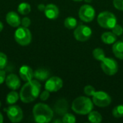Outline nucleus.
I'll list each match as a JSON object with an SVG mask.
<instances>
[{
    "label": "nucleus",
    "instance_id": "nucleus-1",
    "mask_svg": "<svg viewBox=\"0 0 123 123\" xmlns=\"http://www.w3.org/2000/svg\"><path fill=\"white\" fill-rule=\"evenodd\" d=\"M41 85L37 80L27 81L19 92V99L24 103H30L35 101L40 94Z\"/></svg>",
    "mask_w": 123,
    "mask_h": 123
},
{
    "label": "nucleus",
    "instance_id": "nucleus-2",
    "mask_svg": "<svg viewBox=\"0 0 123 123\" xmlns=\"http://www.w3.org/2000/svg\"><path fill=\"white\" fill-rule=\"evenodd\" d=\"M32 113L35 121L38 123H47L51 121L53 117V111L45 104L37 103L33 109Z\"/></svg>",
    "mask_w": 123,
    "mask_h": 123
},
{
    "label": "nucleus",
    "instance_id": "nucleus-3",
    "mask_svg": "<svg viewBox=\"0 0 123 123\" xmlns=\"http://www.w3.org/2000/svg\"><path fill=\"white\" fill-rule=\"evenodd\" d=\"M93 102L86 97H79L76 98L71 105L73 111L79 115H88L93 110Z\"/></svg>",
    "mask_w": 123,
    "mask_h": 123
},
{
    "label": "nucleus",
    "instance_id": "nucleus-4",
    "mask_svg": "<svg viewBox=\"0 0 123 123\" xmlns=\"http://www.w3.org/2000/svg\"><path fill=\"white\" fill-rule=\"evenodd\" d=\"M98 24L103 28L112 29L117 24V18L115 15L108 11L101 12L97 17Z\"/></svg>",
    "mask_w": 123,
    "mask_h": 123
},
{
    "label": "nucleus",
    "instance_id": "nucleus-5",
    "mask_svg": "<svg viewBox=\"0 0 123 123\" xmlns=\"http://www.w3.org/2000/svg\"><path fill=\"white\" fill-rule=\"evenodd\" d=\"M14 40L20 45H28L32 41V34L28 27H18L14 32Z\"/></svg>",
    "mask_w": 123,
    "mask_h": 123
},
{
    "label": "nucleus",
    "instance_id": "nucleus-6",
    "mask_svg": "<svg viewBox=\"0 0 123 123\" xmlns=\"http://www.w3.org/2000/svg\"><path fill=\"white\" fill-rule=\"evenodd\" d=\"M101 68L105 74L113 76L118 71V63L115 59L105 57L101 61Z\"/></svg>",
    "mask_w": 123,
    "mask_h": 123
},
{
    "label": "nucleus",
    "instance_id": "nucleus-7",
    "mask_svg": "<svg viewBox=\"0 0 123 123\" xmlns=\"http://www.w3.org/2000/svg\"><path fill=\"white\" fill-rule=\"evenodd\" d=\"M92 102L99 107H106L111 104L112 99L107 93L102 91H98L92 96Z\"/></svg>",
    "mask_w": 123,
    "mask_h": 123
},
{
    "label": "nucleus",
    "instance_id": "nucleus-8",
    "mask_svg": "<svg viewBox=\"0 0 123 123\" xmlns=\"http://www.w3.org/2000/svg\"><path fill=\"white\" fill-rule=\"evenodd\" d=\"M4 110L6 112L8 119L12 123H19L23 118V112L22 109L15 105H11Z\"/></svg>",
    "mask_w": 123,
    "mask_h": 123
},
{
    "label": "nucleus",
    "instance_id": "nucleus-9",
    "mask_svg": "<svg viewBox=\"0 0 123 123\" xmlns=\"http://www.w3.org/2000/svg\"><path fill=\"white\" fill-rule=\"evenodd\" d=\"M92 35V29L86 25H79L76 27L74 35L76 40L80 42H86L90 39Z\"/></svg>",
    "mask_w": 123,
    "mask_h": 123
},
{
    "label": "nucleus",
    "instance_id": "nucleus-10",
    "mask_svg": "<svg viewBox=\"0 0 123 123\" xmlns=\"http://www.w3.org/2000/svg\"><path fill=\"white\" fill-rule=\"evenodd\" d=\"M79 16L82 21L85 22H90L93 21L95 17V10L91 5L84 4L79 9Z\"/></svg>",
    "mask_w": 123,
    "mask_h": 123
},
{
    "label": "nucleus",
    "instance_id": "nucleus-11",
    "mask_svg": "<svg viewBox=\"0 0 123 123\" xmlns=\"http://www.w3.org/2000/svg\"><path fill=\"white\" fill-rule=\"evenodd\" d=\"M63 80L58 76H52L47 79L45 88L50 92H55L63 87Z\"/></svg>",
    "mask_w": 123,
    "mask_h": 123
},
{
    "label": "nucleus",
    "instance_id": "nucleus-12",
    "mask_svg": "<svg viewBox=\"0 0 123 123\" xmlns=\"http://www.w3.org/2000/svg\"><path fill=\"white\" fill-rule=\"evenodd\" d=\"M6 84L11 90H17L21 86L19 78L14 74H11L6 77Z\"/></svg>",
    "mask_w": 123,
    "mask_h": 123
},
{
    "label": "nucleus",
    "instance_id": "nucleus-13",
    "mask_svg": "<svg viewBox=\"0 0 123 123\" xmlns=\"http://www.w3.org/2000/svg\"><path fill=\"white\" fill-rule=\"evenodd\" d=\"M44 13L47 18L50 19H55L59 16V9L56 5L49 4L45 6Z\"/></svg>",
    "mask_w": 123,
    "mask_h": 123
},
{
    "label": "nucleus",
    "instance_id": "nucleus-14",
    "mask_svg": "<svg viewBox=\"0 0 123 123\" xmlns=\"http://www.w3.org/2000/svg\"><path fill=\"white\" fill-rule=\"evenodd\" d=\"M6 21L9 25L13 27H18L21 25V19L19 16L13 11L9 12L6 14Z\"/></svg>",
    "mask_w": 123,
    "mask_h": 123
},
{
    "label": "nucleus",
    "instance_id": "nucleus-15",
    "mask_svg": "<svg viewBox=\"0 0 123 123\" xmlns=\"http://www.w3.org/2000/svg\"><path fill=\"white\" fill-rule=\"evenodd\" d=\"M19 76L24 81H30L34 77V71L28 66H22L19 71Z\"/></svg>",
    "mask_w": 123,
    "mask_h": 123
},
{
    "label": "nucleus",
    "instance_id": "nucleus-16",
    "mask_svg": "<svg viewBox=\"0 0 123 123\" xmlns=\"http://www.w3.org/2000/svg\"><path fill=\"white\" fill-rule=\"evenodd\" d=\"M55 112L59 115H64L68 110V103L65 99H61L56 102L54 106Z\"/></svg>",
    "mask_w": 123,
    "mask_h": 123
},
{
    "label": "nucleus",
    "instance_id": "nucleus-17",
    "mask_svg": "<svg viewBox=\"0 0 123 123\" xmlns=\"http://www.w3.org/2000/svg\"><path fill=\"white\" fill-rule=\"evenodd\" d=\"M112 52L116 58L123 60V41H116L113 44Z\"/></svg>",
    "mask_w": 123,
    "mask_h": 123
},
{
    "label": "nucleus",
    "instance_id": "nucleus-18",
    "mask_svg": "<svg viewBox=\"0 0 123 123\" xmlns=\"http://www.w3.org/2000/svg\"><path fill=\"white\" fill-rule=\"evenodd\" d=\"M102 40L107 45L114 44L117 41V36L112 32H105L102 35Z\"/></svg>",
    "mask_w": 123,
    "mask_h": 123
},
{
    "label": "nucleus",
    "instance_id": "nucleus-19",
    "mask_svg": "<svg viewBox=\"0 0 123 123\" xmlns=\"http://www.w3.org/2000/svg\"><path fill=\"white\" fill-rule=\"evenodd\" d=\"M50 73L45 68H38L34 72V77L39 81L47 80L49 77Z\"/></svg>",
    "mask_w": 123,
    "mask_h": 123
},
{
    "label": "nucleus",
    "instance_id": "nucleus-20",
    "mask_svg": "<svg viewBox=\"0 0 123 123\" xmlns=\"http://www.w3.org/2000/svg\"><path fill=\"white\" fill-rule=\"evenodd\" d=\"M19 99V94L16 92V90H12L6 95V103L9 105H14Z\"/></svg>",
    "mask_w": 123,
    "mask_h": 123
},
{
    "label": "nucleus",
    "instance_id": "nucleus-21",
    "mask_svg": "<svg viewBox=\"0 0 123 123\" xmlns=\"http://www.w3.org/2000/svg\"><path fill=\"white\" fill-rule=\"evenodd\" d=\"M88 120L92 123H99L102 120V117L97 111H91L88 114Z\"/></svg>",
    "mask_w": 123,
    "mask_h": 123
},
{
    "label": "nucleus",
    "instance_id": "nucleus-22",
    "mask_svg": "<svg viewBox=\"0 0 123 123\" xmlns=\"http://www.w3.org/2000/svg\"><path fill=\"white\" fill-rule=\"evenodd\" d=\"M17 11L19 14H22V15H27L28 14L30 11H31V6L28 3H21L19 4L18 7H17Z\"/></svg>",
    "mask_w": 123,
    "mask_h": 123
},
{
    "label": "nucleus",
    "instance_id": "nucleus-23",
    "mask_svg": "<svg viewBox=\"0 0 123 123\" xmlns=\"http://www.w3.org/2000/svg\"><path fill=\"white\" fill-rule=\"evenodd\" d=\"M64 26L69 30L74 29L77 26V21L74 17H68L64 20Z\"/></svg>",
    "mask_w": 123,
    "mask_h": 123
},
{
    "label": "nucleus",
    "instance_id": "nucleus-24",
    "mask_svg": "<svg viewBox=\"0 0 123 123\" xmlns=\"http://www.w3.org/2000/svg\"><path fill=\"white\" fill-rule=\"evenodd\" d=\"M92 54H93V57L97 60V61H102L105 58V52L104 50L100 48H95L93 52H92Z\"/></svg>",
    "mask_w": 123,
    "mask_h": 123
},
{
    "label": "nucleus",
    "instance_id": "nucleus-25",
    "mask_svg": "<svg viewBox=\"0 0 123 123\" xmlns=\"http://www.w3.org/2000/svg\"><path fill=\"white\" fill-rule=\"evenodd\" d=\"M112 115L115 118H121L123 117V105H120L115 107L112 110Z\"/></svg>",
    "mask_w": 123,
    "mask_h": 123
},
{
    "label": "nucleus",
    "instance_id": "nucleus-26",
    "mask_svg": "<svg viewBox=\"0 0 123 123\" xmlns=\"http://www.w3.org/2000/svg\"><path fill=\"white\" fill-rule=\"evenodd\" d=\"M76 121V117L74 115L71 113H66L63 116L62 122L63 123H75Z\"/></svg>",
    "mask_w": 123,
    "mask_h": 123
},
{
    "label": "nucleus",
    "instance_id": "nucleus-27",
    "mask_svg": "<svg viewBox=\"0 0 123 123\" xmlns=\"http://www.w3.org/2000/svg\"><path fill=\"white\" fill-rule=\"evenodd\" d=\"M84 94L86 95V96H89V97H92L94 95V94L96 92L95 91V88L91 85H87L84 87Z\"/></svg>",
    "mask_w": 123,
    "mask_h": 123
},
{
    "label": "nucleus",
    "instance_id": "nucleus-28",
    "mask_svg": "<svg viewBox=\"0 0 123 123\" xmlns=\"http://www.w3.org/2000/svg\"><path fill=\"white\" fill-rule=\"evenodd\" d=\"M7 64V57L4 53L0 52V69H3Z\"/></svg>",
    "mask_w": 123,
    "mask_h": 123
},
{
    "label": "nucleus",
    "instance_id": "nucleus-29",
    "mask_svg": "<svg viewBox=\"0 0 123 123\" xmlns=\"http://www.w3.org/2000/svg\"><path fill=\"white\" fill-rule=\"evenodd\" d=\"M112 32L116 35V36H121L123 34V27L120 25L116 24L115 26L112 29Z\"/></svg>",
    "mask_w": 123,
    "mask_h": 123
},
{
    "label": "nucleus",
    "instance_id": "nucleus-30",
    "mask_svg": "<svg viewBox=\"0 0 123 123\" xmlns=\"http://www.w3.org/2000/svg\"><path fill=\"white\" fill-rule=\"evenodd\" d=\"M114 6L120 11H123V0H113Z\"/></svg>",
    "mask_w": 123,
    "mask_h": 123
},
{
    "label": "nucleus",
    "instance_id": "nucleus-31",
    "mask_svg": "<svg viewBox=\"0 0 123 123\" xmlns=\"http://www.w3.org/2000/svg\"><path fill=\"white\" fill-rule=\"evenodd\" d=\"M30 24H31V21L29 17H25L22 18V19H21V25H22V27H30Z\"/></svg>",
    "mask_w": 123,
    "mask_h": 123
},
{
    "label": "nucleus",
    "instance_id": "nucleus-32",
    "mask_svg": "<svg viewBox=\"0 0 123 123\" xmlns=\"http://www.w3.org/2000/svg\"><path fill=\"white\" fill-rule=\"evenodd\" d=\"M49 97H50V92H48L46 89L43 91L40 95V98L42 101H46L49 98Z\"/></svg>",
    "mask_w": 123,
    "mask_h": 123
},
{
    "label": "nucleus",
    "instance_id": "nucleus-33",
    "mask_svg": "<svg viewBox=\"0 0 123 123\" xmlns=\"http://www.w3.org/2000/svg\"><path fill=\"white\" fill-rule=\"evenodd\" d=\"M6 72L2 69H0V85L4 82V81L6 80Z\"/></svg>",
    "mask_w": 123,
    "mask_h": 123
},
{
    "label": "nucleus",
    "instance_id": "nucleus-34",
    "mask_svg": "<svg viewBox=\"0 0 123 123\" xmlns=\"http://www.w3.org/2000/svg\"><path fill=\"white\" fill-rule=\"evenodd\" d=\"M37 8L40 11H44L45 10V6L43 4H40L37 6Z\"/></svg>",
    "mask_w": 123,
    "mask_h": 123
},
{
    "label": "nucleus",
    "instance_id": "nucleus-35",
    "mask_svg": "<svg viewBox=\"0 0 123 123\" xmlns=\"http://www.w3.org/2000/svg\"><path fill=\"white\" fill-rule=\"evenodd\" d=\"M4 121V118H3V115H1V113L0 112V123H2Z\"/></svg>",
    "mask_w": 123,
    "mask_h": 123
},
{
    "label": "nucleus",
    "instance_id": "nucleus-36",
    "mask_svg": "<svg viewBox=\"0 0 123 123\" xmlns=\"http://www.w3.org/2000/svg\"><path fill=\"white\" fill-rule=\"evenodd\" d=\"M3 28H4V25H3L2 22H0V32L2 31Z\"/></svg>",
    "mask_w": 123,
    "mask_h": 123
},
{
    "label": "nucleus",
    "instance_id": "nucleus-37",
    "mask_svg": "<svg viewBox=\"0 0 123 123\" xmlns=\"http://www.w3.org/2000/svg\"><path fill=\"white\" fill-rule=\"evenodd\" d=\"M54 123H63V122H62V120H55V121H54Z\"/></svg>",
    "mask_w": 123,
    "mask_h": 123
},
{
    "label": "nucleus",
    "instance_id": "nucleus-38",
    "mask_svg": "<svg viewBox=\"0 0 123 123\" xmlns=\"http://www.w3.org/2000/svg\"><path fill=\"white\" fill-rule=\"evenodd\" d=\"M84 1H85L86 2H87V3H90L92 0H84Z\"/></svg>",
    "mask_w": 123,
    "mask_h": 123
},
{
    "label": "nucleus",
    "instance_id": "nucleus-39",
    "mask_svg": "<svg viewBox=\"0 0 123 123\" xmlns=\"http://www.w3.org/2000/svg\"><path fill=\"white\" fill-rule=\"evenodd\" d=\"M73 1H81L83 0H73Z\"/></svg>",
    "mask_w": 123,
    "mask_h": 123
},
{
    "label": "nucleus",
    "instance_id": "nucleus-40",
    "mask_svg": "<svg viewBox=\"0 0 123 123\" xmlns=\"http://www.w3.org/2000/svg\"><path fill=\"white\" fill-rule=\"evenodd\" d=\"M1 102H0V107H1Z\"/></svg>",
    "mask_w": 123,
    "mask_h": 123
}]
</instances>
